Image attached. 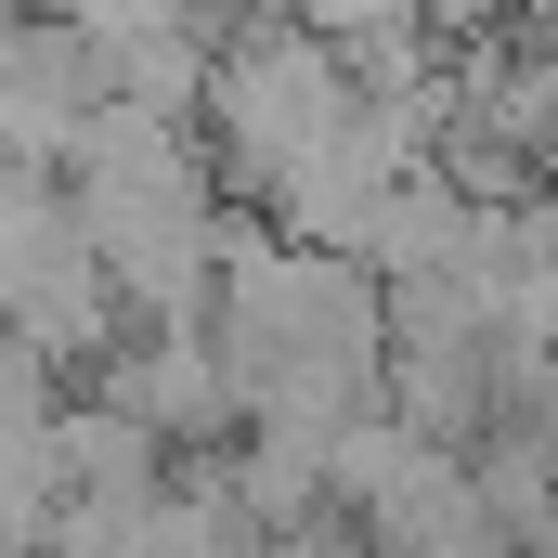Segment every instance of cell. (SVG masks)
I'll use <instances>...</instances> for the list:
<instances>
[{
  "mask_svg": "<svg viewBox=\"0 0 558 558\" xmlns=\"http://www.w3.org/2000/svg\"><path fill=\"white\" fill-rule=\"evenodd\" d=\"M364 118V92L338 78V52L312 39V26H286V13H260V26H221V65H208V156H221V195H274L286 169L312 156L325 131H351Z\"/></svg>",
  "mask_w": 558,
  "mask_h": 558,
  "instance_id": "cell-1",
  "label": "cell"
},
{
  "mask_svg": "<svg viewBox=\"0 0 558 558\" xmlns=\"http://www.w3.org/2000/svg\"><path fill=\"white\" fill-rule=\"evenodd\" d=\"M105 403H131L169 454H208V441H234L247 403H234V364H221V338L208 325H169V338H131L118 364H105Z\"/></svg>",
  "mask_w": 558,
  "mask_h": 558,
  "instance_id": "cell-2",
  "label": "cell"
},
{
  "mask_svg": "<svg viewBox=\"0 0 558 558\" xmlns=\"http://www.w3.org/2000/svg\"><path fill=\"white\" fill-rule=\"evenodd\" d=\"M65 403H78V390H65V377H52V364L0 325V441H52V428H65Z\"/></svg>",
  "mask_w": 558,
  "mask_h": 558,
  "instance_id": "cell-3",
  "label": "cell"
},
{
  "mask_svg": "<svg viewBox=\"0 0 558 558\" xmlns=\"http://www.w3.org/2000/svg\"><path fill=\"white\" fill-rule=\"evenodd\" d=\"M286 558H377V546H364V520H338V507H325L312 533H286Z\"/></svg>",
  "mask_w": 558,
  "mask_h": 558,
  "instance_id": "cell-4",
  "label": "cell"
}]
</instances>
